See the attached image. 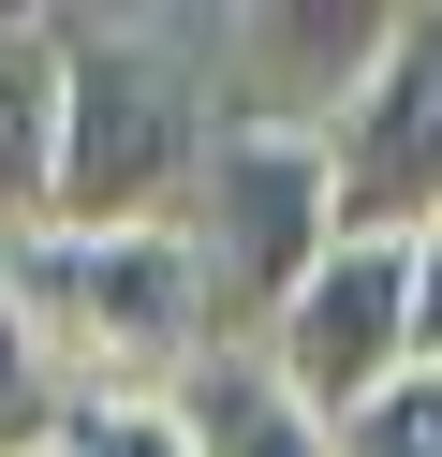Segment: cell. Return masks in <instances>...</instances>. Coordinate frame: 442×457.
<instances>
[{
  "label": "cell",
  "instance_id": "10",
  "mask_svg": "<svg viewBox=\"0 0 442 457\" xmlns=\"http://www.w3.org/2000/svg\"><path fill=\"white\" fill-rule=\"evenodd\" d=\"M59 457H192V428H177V398H74Z\"/></svg>",
  "mask_w": 442,
  "mask_h": 457
},
{
  "label": "cell",
  "instance_id": "6",
  "mask_svg": "<svg viewBox=\"0 0 442 457\" xmlns=\"http://www.w3.org/2000/svg\"><path fill=\"white\" fill-rule=\"evenodd\" d=\"M383 60V15H324V0H280V15H236V74L251 104L221 119H280V133H324L354 104V74Z\"/></svg>",
  "mask_w": 442,
  "mask_h": 457
},
{
  "label": "cell",
  "instance_id": "5",
  "mask_svg": "<svg viewBox=\"0 0 442 457\" xmlns=\"http://www.w3.org/2000/svg\"><path fill=\"white\" fill-rule=\"evenodd\" d=\"M265 369H280V398L310 428H339V413H369L383 384H413V251L398 237H339L310 266V295L265 325Z\"/></svg>",
  "mask_w": 442,
  "mask_h": 457
},
{
  "label": "cell",
  "instance_id": "8",
  "mask_svg": "<svg viewBox=\"0 0 442 457\" xmlns=\"http://www.w3.org/2000/svg\"><path fill=\"white\" fill-rule=\"evenodd\" d=\"M177 428H192V457H339V428L295 413L265 354H206L192 384H177Z\"/></svg>",
  "mask_w": 442,
  "mask_h": 457
},
{
  "label": "cell",
  "instance_id": "11",
  "mask_svg": "<svg viewBox=\"0 0 442 457\" xmlns=\"http://www.w3.org/2000/svg\"><path fill=\"white\" fill-rule=\"evenodd\" d=\"M339 457H442V369L383 384L369 413H339Z\"/></svg>",
  "mask_w": 442,
  "mask_h": 457
},
{
  "label": "cell",
  "instance_id": "12",
  "mask_svg": "<svg viewBox=\"0 0 442 457\" xmlns=\"http://www.w3.org/2000/svg\"><path fill=\"white\" fill-rule=\"evenodd\" d=\"M413 354L442 369V221H428V237H413Z\"/></svg>",
  "mask_w": 442,
  "mask_h": 457
},
{
  "label": "cell",
  "instance_id": "4",
  "mask_svg": "<svg viewBox=\"0 0 442 457\" xmlns=\"http://www.w3.org/2000/svg\"><path fill=\"white\" fill-rule=\"evenodd\" d=\"M324 178H339V237H428L442 221V0L383 15V60L324 119Z\"/></svg>",
  "mask_w": 442,
  "mask_h": 457
},
{
  "label": "cell",
  "instance_id": "2",
  "mask_svg": "<svg viewBox=\"0 0 442 457\" xmlns=\"http://www.w3.org/2000/svg\"><path fill=\"white\" fill-rule=\"evenodd\" d=\"M206 89L192 60H163V45L133 30H59V207L74 237H147V221L192 207L206 178Z\"/></svg>",
  "mask_w": 442,
  "mask_h": 457
},
{
  "label": "cell",
  "instance_id": "1",
  "mask_svg": "<svg viewBox=\"0 0 442 457\" xmlns=\"http://www.w3.org/2000/svg\"><path fill=\"white\" fill-rule=\"evenodd\" d=\"M0 266H15V310L29 339H45L59 398H177L221 339H206V266L177 221H147V237H74V221H45V237H0Z\"/></svg>",
  "mask_w": 442,
  "mask_h": 457
},
{
  "label": "cell",
  "instance_id": "3",
  "mask_svg": "<svg viewBox=\"0 0 442 457\" xmlns=\"http://www.w3.org/2000/svg\"><path fill=\"white\" fill-rule=\"evenodd\" d=\"M177 237H192V266H206V339H221V354H265V325H280V310L310 295V266L339 251L324 133L221 119V133H206L192 207H177Z\"/></svg>",
  "mask_w": 442,
  "mask_h": 457
},
{
  "label": "cell",
  "instance_id": "13",
  "mask_svg": "<svg viewBox=\"0 0 442 457\" xmlns=\"http://www.w3.org/2000/svg\"><path fill=\"white\" fill-rule=\"evenodd\" d=\"M45 457H59V443H45Z\"/></svg>",
  "mask_w": 442,
  "mask_h": 457
},
{
  "label": "cell",
  "instance_id": "7",
  "mask_svg": "<svg viewBox=\"0 0 442 457\" xmlns=\"http://www.w3.org/2000/svg\"><path fill=\"white\" fill-rule=\"evenodd\" d=\"M59 207V30H0V237Z\"/></svg>",
  "mask_w": 442,
  "mask_h": 457
},
{
  "label": "cell",
  "instance_id": "9",
  "mask_svg": "<svg viewBox=\"0 0 442 457\" xmlns=\"http://www.w3.org/2000/svg\"><path fill=\"white\" fill-rule=\"evenodd\" d=\"M59 369H45V339H29V310H15V266H0V457H45L59 443Z\"/></svg>",
  "mask_w": 442,
  "mask_h": 457
}]
</instances>
